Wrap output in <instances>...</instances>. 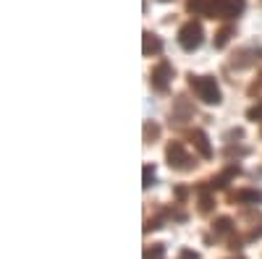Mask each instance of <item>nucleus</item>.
<instances>
[{
	"mask_svg": "<svg viewBox=\"0 0 262 259\" xmlns=\"http://www.w3.org/2000/svg\"><path fill=\"white\" fill-rule=\"evenodd\" d=\"M189 86L191 92L196 95V100H202L205 105H221L223 95H221V86L212 76H194L189 74Z\"/></svg>",
	"mask_w": 262,
	"mask_h": 259,
	"instance_id": "nucleus-1",
	"label": "nucleus"
},
{
	"mask_svg": "<svg viewBox=\"0 0 262 259\" xmlns=\"http://www.w3.org/2000/svg\"><path fill=\"white\" fill-rule=\"evenodd\" d=\"M165 160H168V165L173 168V170H179V173H189V170H194V160H191V155L184 149V144L181 142H170L168 147H165Z\"/></svg>",
	"mask_w": 262,
	"mask_h": 259,
	"instance_id": "nucleus-2",
	"label": "nucleus"
},
{
	"mask_svg": "<svg viewBox=\"0 0 262 259\" xmlns=\"http://www.w3.org/2000/svg\"><path fill=\"white\" fill-rule=\"evenodd\" d=\"M244 0H207V16L210 18H236L244 11Z\"/></svg>",
	"mask_w": 262,
	"mask_h": 259,
	"instance_id": "nucleus-3",
	"label": "nucleus"
},
{
	"mask_svg": "<svg viewBox=\"0 0 262 259\" xmlns=\"http://www.w3.org/2000/svg\"><path fill=\"white\" fill-rule=\"evenodd\" d=\"M202 39H205V32H202L200 21H186V24L181 27V32H179V45L186 53H194L196 48L202 45Z\"/></svg>",
	"mask_w": 262,
	"mask_h": 259,
	"instance_id": "nucleus-4",
	"label": "nucleus"
},
{
	"mask_svg": "<svg viewBox=\"0 0 262 259\" xmlns=\"http://www.w3.org/2000/svg\"><path fill=\"white\" fill-rule=\"evenodd\" d=\"M170 79H173V66L168 60L158 63V66L152 68V74H149V84H152V89H155V92H165Z\"/></svg>",
	"mask_w": 262,
	"mask_h": 259,
	"instance_id": "nucleus-5",
	"label": "nucleus"
},
{
	"mask_svg": "<svg viewBox=\"0 0 262 259\" xmlns=\"http://www.w3.org/2000/svg\"><path fill=\"white\" fill-rule=\"evenodd\" d=\"M257 60H262V48H242L233 58H231V68H249Z\"/></svg>",
	"mask_w": 262,
	"mask_h": 259,
	"instance_id": "nucleus-6",
	"label": "nucleus"
},
{
	"mask_svg": "<svg viewBox=\"0 0 262 259\" xmlns=\"http://www.w3.org/2000/svg\"><path fill=\"white\" fill-rule=\"evenodd\" d=\"M189 139H191V144L196 147V152H200L205 160H210V157H212V147H210V142H207V134H205V131L194 128V131L189 134Z\"/></svg>",
	"mask_w": 262,
	"mask_h": 259,
	"instance_id": "nucleus-7",
	"label": "nucleus"
},
{
	"mask_svg": "<svg viewBox=\"0 0 262 259\" xmlns=\"http://www.w3.org/2000/svg\"><path fill=\"white\" fill-rule=\"evenodd\" d=\"M142 53L144 55H160L163 53V39L152 32H144L142 34Z\"/></svg>",
	"mask_w": 262,
	"mask_h": 259,
	"instance_id": "nucleus-8",
	"label": "nucleus"
},
{
	"mask_svg": "<svg viewBox=\"0 0 262 259\" xmlns=\"http://www.w3.org/2000/svg\"><path fill=\"white\" fill-rule=\"evenodd\" d=\"M231 199H233L236 204H259V202H262V194H259L257 189H242V191L231 194Z\"/></svg>",
	"mask_w": 262,
	"mask_h": 259,
	"instance_id": "nucleus-9",
	"label": "nucleus"
},
{
	"mask_svg": "<svg viewBox=\"0 0 262 259\" xmlns=\"http://www.w3.org/2000/svg\"><path fill=\"white\" fill-rule=\"evenodd\" d=\"M189 115H191V107L186 105V97H179V100H176V110L170 113V118L179 121V123H184Z\"/></svg>",
	"mask_w": 262,
	"mask_h": 259,
	"instance_id": "nucleus-10",
	"label": "nucleus"
},
{
	"mask_svg": "<svg viewBox=\"0 0 262 259\" xmlns=\"http://www.w3.org/2000/svg\"><path fill=\"white\" fill-rule=\"evenodd\" d=\"M236 173H238V168H228L226 173H221L217 178H212V181H210V189H226V186H228V181L236 176Z\"/></svg>",
	"mask_w": 262,
	"mask_h": 259,
	"instance_id": "nucleus-11",
	"label": "nucleus"
},
{
	"mask_svg": "<svg viewBox=\"0 0 262 259\" xmlns=\"http://www.w3.org/2000/svg\"><path fill=\"white\" fill-rule=\"evenodd\" d=\"M158 136H160V126H158V123H152V121H147V123H144V142L152 144Z\"/></svg>",
	"mask_w": 262,
	"mask_h": 259,
	"instance_id": "nucleus-12",
	"label": "nucleus"
},
{
	"mask_svg": "<svg viewBox=\"0 0 262 259\" xmlns=\"http://www.w3.org/2000/svg\"><path fill=\"white\" fill-rule=\"evenodd\" d=\"M212 228H215L217 236H226V233L233 230V223H231V218H217V220L212 223Z\"/></svg>",
	"mask_w": 262,
	"mask_h": 259,
	"instance_id": "nucleus-13",
	"label": "nucleus"
},
{
	"mask_svg": "<svg viewBox=\"0 0 262 259\" xmlns=\"http://www.w3.org/2000/svg\"><path fill=\"white\" fill-rule=\"evenodd\" d=\"M231 34H233V29H231V27H223L221 32L215 34V48H217V50L226 48V45H228V39H231Z\"/></svg>",
	"mask_w": 262,
	"mask_h": 259,
	"instance_id": "nucleus-14",
	"label": "nucleus"
},
{
	"mask_svg": "<svg viewBox=\"0 0 262 259\" xmlns=\"http://www.w3.org/2000/svg\"><path fill=\"white\" fill-rule=\"evenodd\" d=\"M152 183H155V168H152V165H144V170H142V186L149 189Z\"/></svg>",
	"mask_w": 262,
	"mask_h": 259,
	"instance_id": "nucleus-15",
	"label": "nucleus"
},
{
	"mask_svg": "<svg viewBox=\"0 0 262 259\" xmlns=\"http://www.w3.org/2000/svg\"><path fill=\"white\" fill-rule=\"evenodd\" d=\"M189 13H207V3L205 0H186Z\"/></svg>",
	"mask_w": 262,
	"mask_h": 259,
	"instance_id": "nucleus-16",
	"label": "nucleus"
},
{
	"mask_svg": "<svg viewBox=\"0 0 262 259\" xmlns=\"http://www.w3.org/2000/svg\"><path fill=\"white\" fill-rule=\"evenodd\" d=\"M163 256H165V249L163 246H152V249L144 251V259H163Z\"/></svg>",
	"mask_w": 262,
	"mask_h": 259,
	"instance_id": "nucleus-17",
	"label": "nucleus"
},
{
	"mask_svg": "<svg viewBox=\"0 0 262 259\" xmlns=\"http://www.w3.org/2000/svg\"><path fill=\"white\" fill-rule=\"evenodd\" d=\"M247 118H249V121H262V102H257V105L249 107V110H247Z\"/></svg>",
	"mask_w": 262,
	"mask_h": 259,
	"instance_id": "nucleus-18",
	"label": "nucleus"
},
{
	"mask_svg": "<svg viewBox=\"0 0 262 259\" xmlns=\"http://www.w3.org/2000/svg\"><path fill=\"white\" fill-rule=\"evenodd\" d=\"M210 207H212V199H210V194H207V191H202V199H200V209H202V212H210Z\"/></svg>",
	"mask_w": 262,
	"mask_h": 259,
	"instance_id": "nucleus-19",
	"label": "nucleus"
},
{
	"mask_svg": "<svg viewBox=\"0 0 262 259\" xmlns=\"http://www.w3.org/2000/svg\"><path fill=\"white\" fill-rule=\"evenodd\" d=\"M179 259H200V254L191 251V249H184V251L179 254Z\"/></svg>",
	"mask_w": 262,
	"mask_h": 259,
	"instance_id": "nucleus-20",
	"label": "nucleus"
},
{
	"mask_svg": "<svg viewBox=\"0 0 262 259\" xmlns=\"http://www.w3.org/2000/svg\"><path fill=\"white\" fill-rule=\"evenodd\" d=\"M254 89H262V74H259V81H257V86H252V92Z\"/></svg>",
	"mask_w": 262,
	"mask_h": 259,
	"instance_id": "nucleus-21",
	"label": "nucleus"
},
{
	"mask_svg": "<svg viewBox=\"0 0 262 259\" xmlns=\"http://www.w3.org/2000/svg\"><path fill=\"white\" fill-rule=\"evenodd\" d=\"M160 3H170V0H160Z\"/></svg>",
	"mask_w": 262,
	"mask_h": 259,
	"instance_id": "nucleus-22",
	"label": "nucleus"
}]
</instances>
